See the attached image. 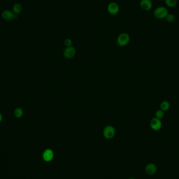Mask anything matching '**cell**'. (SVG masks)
Here are the masks:
<instances>
[{
    "label": "cell",
    "mask_w": 179,
    "mask_h": 179,
    "mask_svg": "<svg viewBox=\"0 0 179 179\" xmlns=\"http://www.w3.org/2000/svg\"><path fill=\"white\" fill-rule=\"evenodd\" d=\"M168 14V11L167 8L163 6H159L154 10V15L156 18L163 19L166 18Z\"/></svg>",
    "instance_id": "cell-1"
},
{
    "label": "cell",
    "mask_w": 179,
    "mask_h": 179,
    "mask_svg": "<svg viewBox=\"0 0 179 179\" xmlns=\"http://www.w3.org/2000/svg\"><path fill=\"white\" fill-rule=\"evenodd\" d=\"M129 35L126 33H122L117 37V44L120 46H125L129 43Z\"/></svg>",
    "instance_id": "cell-2"
},
{
    "label": "cell",
    "mask_w": 179,
    "mask_h": 179,
    "mask_svg": "<svg viewBox=\"0 0 179 179\" xmlns=\"http://www.w3.org/2000/svg\"><path fill=\"white\" fill-rule=\"evenodd\" d=\"M107 11L111 15H116L119 12V5L116 3L111 2L107 6Z\"/></svg>",
    "instance_id": "cell-3"
},
{
    "label": "cell",
    "mask_w": 179,
    "mask_h": 179,
    "mask_svg": "<svg viewBox=\"0 0 179 179\" xmlns=\"http://www.w3.org/2000/svg\"><path fill=\"white\" fill-rule=\"evenodd\" d=\"M115 129L112 126H107L105 128L103 131V135L105 138L106 139H112L114 136Z\"/></svg>",
    "instance_id": "cell-4"
},
{
    "label": "cell",
    "mask_w": 179,
    "mask_h": 179,
    "mask_svg": "<svg viewBox=\"0 0 179 179\" xmlns=\"http://www.w3.org/2000/svg\"><path fill=\"white\" fill-rule=\"evenodd\" d=\"M54 157V153L51 149H47L45 150L42 154V159L46 162L52 161Z\"/></svg>",
    "instance_id": "cell-5"
},
{
    "label": "cell",
    "mask_w": 179,
    "mask_h": 179,
    "mask_svg": "<svg viewBox=\"0 0 179 179\" xmlns=\"http://www.w3.org/2000/svg\"><path fill=\"white\" fill-rule=\"evenodd\" d=\"M150 127L152 129L156 131L159 130L161 128L162 123L160 119L157 118H154L150 121Z\"/></svg>",
    "instance_id": "cell-6"
},
{
    "label": "cell",
    "mask_w": 179,
    "mask_h": 179,
    "mask_svg": "<svg viewBox=\"0 0 179 179\" xmlns=\"http://www.w3.org/2000/svg\"><path fill=\"white\" fill-rule=\"evenodd\" d=\"M75 48L72 46L68 47L65 49L63 51V55L65 57L70 59L75 56Z\"/></svg>",
    "instance_id": "cell-7"
},
{
    "label": "cell",
    "mask_w": 179,
    "mask_h": 179,
    "mask_svg": "<svg viewBox=\"0 0 179 179\" xmlns=\"http://www.w3.org/2000/svg\"><path fill=\"white\" fill-rule=\"evenodd\" d=\"M145 171L147 174L149 175H154L157 172V167L153 163H150L146 166L145 168Z\"/></svg>",
    "instance_id": "cell-8"
},
{
    "label": "cell",
    "mask_w": 179,
    "mask_h": 179,
    "mask_svg": "<svg viewBox=\"0 0 179 179\" xmlns=\"http://www.w3.org/2000/svg\"><path fill=\"white\" fill-rule=\"evenodd\" d=\"M140 6L142 9L145 11H148L152 9V3L150 0H141Z\"/></svg>",
    "instance_id": "cell-9"
},
{
    "label": "cell",
    "mask_w": 179,
    "mask_h": 179,
    "mask_svg": "<svg viewBox=\"0 0 179 179\" xmlns=\"http://www.w3.org/2000/svg\"><path fill=\"white\" fill-rule=\"evenodd\" d=\"M15 14L10 10H5L3 11L2 14L3 18L5 20L10 21L15 18Z\"/></svg>",
    "instance_id": "cell-10"
},
{
    "label": "cell",
    "mask_w": 179,
    "mask_h": 179,
    "mask_svg": "<svg viewBox=\"0 0 179 179\" xmlns=\"http://www.w3.org/2000/svg\"><path fill=\"white\" fill-rule=\"evenodd\" d=\"M170 108V103L167 101H163L160 104V109L161 110L164 111H167Z\"/></svg>",
    "instance_id": "cell-11"
},
{
    "label": "cell",
    "mask_w": 179,
    "mask_h": 179,
    "mask_svg": "<svg viewBox=\"0 0 179 179\" xmlns=\"http://www.w3.org/2000/svg\"><path fill=\"white\" fill-rule=\"evenodd\" d=\"M22 11V6L20 4H15L13 8V13L17 15L18 14L20 13Z\"/></svg>",
    "instance_id": "cell-12"
},
{
    "label": "cell",
    "mask_w": 179,
    "mask_h": 179,
    "mask_svg": "<svg viewBox=\"0 0 179 179\" xmlns=\"http://www.w3.org/2000/svg\"><path fill=\"white\" fill-rule=\"evenodd\" d=\"M166 5L170 8H173L176 6L177 4V0H164Z\"/></svg>",
    "instance_id": "cell-13"
},
{
    "label": "cell",
    "mask_w": 179,
    "mask_h": 179,
    "mask_svg": "<svg viewBox=\"0 0 179 179\" xmlns=\"http://www.w3.org/2000/svg\"><path fill=\"white\" fill-rule=\"evenodd\" d=\"M23 114V111L21 108H17L16 109H15L14 111V115L17 118H20V117H22Z\"/></svg>",
    "instance_id": "cell-14"
},
{
    "label": "cell",
    "mask_w": 179,
    "mask_h": 179,
    "mask_svg": "<svg viewBox=\"0 0 179 179\" xmlns=\"http://www.w3.org/2000/svg\"><path fill=\"white\" fill-rule=\"evenodd\" d=\"M165 18L166 19V20H167L168 22L170 23L174 22L175 19V16H174V15L173 14H169V13H168V14L167 15L166 18Z\"/></svg>",
    "instance_id": "cell-15"
},
{
    "label": "cell",
    "mask_w": 179,
    "mask_h": 179,
    "mask_svg": "<svg viewBox=\"0 0 179 179\" xmlns=\"http://www.w3.org/2000/svg\"><path fill=\"white\" fill-rule=\"evenodd\" d=\"M156 118L158 119H161L164 116V112L162 110L157 111L156 113Z\"/></svg>",
    "instance_id": "cell-16"
},
{
    "label": "cell",
    "mask_w": 179,
    "mask_h": 179,
    "mask_svg": "<svg viewBox=\"0 0 179 179\" xmlns=\"http://www.w3.org/2000/svg\"><path fill=\"white\" fill-rule=\"evenodd\" d=\"M64 43H65V45H66L67 47H70V46H71V45H72V40L70 39L67 38V39H66L65 40Z\"/></svg>",
    "instance_id": "cell-17"
},
{
    "label": "cell",
    "mask_w": 179,
    "mask_h": 179,
    "mask_svg": "<svg viewBox=\"0 0 179 179\" xmlns=\"http://www.w3.org/2000/svg\"><path fill=\"white\" fill-rule=\"evenodd\" d=\"M3 119V116L1 114V113H0V123L2 122Z\"/></svg>",
    "instance_id": "cell-18"
},
{
    "label": "cell",
    "mask_w": 179,
    "mask_h": 179,
    "mask_svg": "<svg viewBox=\"0 0 179 179\" xmlns=\"http://www.w3.org/2000/svg\"><path fill=\"white\" fill-rule=\"evenodd\" d=\"M157 1H164V0H157Z\"/></svg>",
    "instance_id": "cell-19"
},
{
    "label": "cell",
    "mask_w": 179,
    "mask_h": 179,
    "mask_svg": "<svg viewBox=\"0 0 179 179\" xmlns=\"http://www.w3.org/2000/svg\"><path fill=\"white\" fill-rule=\"evenodd\" d=\"M128 179H135L134 178H129Z\"/></svg>",
    "instance_id": "cell-20"
}]
</instances>
